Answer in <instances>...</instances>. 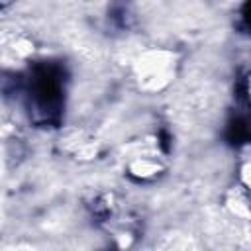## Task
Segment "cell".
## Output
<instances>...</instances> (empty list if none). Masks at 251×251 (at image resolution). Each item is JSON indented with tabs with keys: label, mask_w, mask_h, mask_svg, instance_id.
Segmentation results:
<instances>
[{
	"label": "cell",
	"mask_w": 251,
	"mask_h": 251,
	"mask_svg": "<svg viewBox=\"0 0 251 251\" xmlns=\"http://www.w3.org/2000/svg\"><path fill=\"white\" fill-rule=\"evenodd\" d=\"M31 94L35 106L57 118L59 106H61V94H63V73L57 65L45 63L35 67L31 76Z\"/></svg>",
	"instance_id": "obj_1"
},
{
	"label": "cell",
	"mask_w": 251,
	"mask_h": 251,
	"mask_svg": "<svg viewBox=\"0 0 251 251\" xmlns=\"http://www.w3.org/2000/svg\"><path fill=\"white\" fill-rule=\"evenodd\" d=\"M249 137V129H247V122L243 118H235L229 122L227 126V139L231 143H243Z\"/></svg>",
	"instance_id": "obj_2"
}]
</instances>
